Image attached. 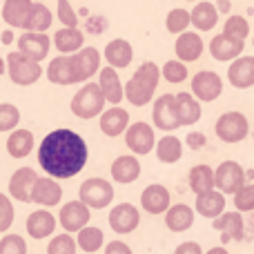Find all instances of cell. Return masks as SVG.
<instances>
[{
  "label": "cell",
  "mask_w": 254,
  "mask_h": 254,
  "mask_svg": "<svg viewBox=\"0 0 254 254\" xmlns=\"http://www.w3.org/2000/svg\"><path fill=\"white\" fill-rule=\"evenodd\" d=\"M89 149L85 138L80 134H76L74 129H67V127L49 131L38 147L40 167L58 181L74 179L85 167Z\"/></svg>",
  "instance_id": "cell-1"
},
{
  "label": "cell",
  "mask_w": 254,
  "mask_h": 254,
  "mask_svg": "<svg viewBox=\"0 0 254 254\" xmlns=\"http://www.w3.org/2000/svg\"><path fill=\"white\" fill-rule=\"evenodd\" d=\"M163 69L156 63H143L138 69L134 71L129 80L125 85V98L131 103L134 107H145L149 101L154 98V92L158 87Z\"/></svg>",
  "instance_id": "cell-2"
},
{
  "label": "cell",
  "mask_w": 254,
  "mask_h": 254,
  "mask_svg": "<svg viewBox=\"0 0 254 254\" xmlns=\"http://www.w3.org/2000/svg\"><path fill=\"white\" fill-rule=\"evenodd\" d=\"M107 103V96L103 92L101 83H85L83 87L76 92V96L71 98L69 110L78 119H94V116L103 114V107Z\"/></svg>",
  "instance_id": "cell-3"
},
{
  "label": "cell",
  "mask_w": 254,
  "mask_h": 254,
  "mask_svg": "<svg viewBox=\"0 0 254 254\" xmlns=\"http://www.w3.org/2000/svg\"><path fill=\"white\" fill-rule=\"evenodd\" d=\"M4 63H7L9 78H11L16 85H22V87H27V85H34L36 80L43 76L40 61H34V58H29L27 54H22L20 49H18V52L7 54Z\"/></svg>",
  "instance_id": "cell-4"
},
{
  "label": "cell",
  "mask_w": 254,
  "mask_h": 254,
  "mask_svg": "<svg viewBox=\"0 0 254 254\" xmlns=\"http://www.w3.org/2000/svg\"><path fill=\"white\" fill-rule=\"evenodd\" d=\"M214 131L223 143H241L250 134V123H248V119L241 112H225L216 121Z\"/></svg>",
  "instance_id": "cell-5"
},
{
  "label": "cell",
  "mask_w": 254,
  "mask_h": 254,
  "mask_svg": "<svg viewBox=\"0 0 254 254\" xmlns=\"http://www.w3.org/2000/svg\"><path fill=\"white\" fill-rule=\"evenodd\" d=\"M78 198L92 210H103L114 201V188L105 179H87L78 188Z\"/></svg>",
  "instance_id": "cell-6"
},
{
  "label": "cell",
  "mask_w": 254,
  "mask_h": 254,
  "mask_svg": "<svg viewBox=\"0 0 254 254\" xmlns=\"http://www.w3.org/2000/svg\"><path fill=\"white\" fill-rule=\"evenodd\" d=\"M152 121H154V125L163 131H172V129H176V127H181V116H179V107H176L174 94H163L161 98L154 101Z\"/></svg>",
  "instance_id": "cell-7"
},
{
  "label": "cell",
  "mask_w": 254,
  "mask_h": 254,
  "mask_svg": "<svg viewBox=\"0 0 254 254\" xmlns=\"http://www.w3.org/2000/svg\"><path fill=\"white\" fill-rule=\"evenodd\" d=\"M89 210H92V207H89L87 203H83L80 198L78 201H69L61 207L58 221H61V225L65 228V232L78 234L80 230L89 223Z\"/></svg>",
  "instance_id": "cell-8"
},
{
  "label": "cell",
  "mask_w": 254,
  "mask_h": 254,
  "mask_svg": "<svg viewBox=\"0 0 254 254\" xmlns=\"http://www.w3.org/2000/svg\"><path fill=\"white\" fill-rule=\"evenodd\" d=\"M246 185V172L237 161H223L216 167V188L223 194H237Z\"/></svg>",
  "instance_id": "cell-9"
},
{
  "label": "cell",
  "mask_w": 254,
  "mask_h": 254,
  "mask_svg": "<svg viewBox=\"0 0 254 254\" xmlns=\"http://www.w3.org/2000/svg\"><path fill=\"white\" fill-rule=\"evenodd\" d=\"M125 143H127V147H129L134 154H138V156L149 154L154 149V145H156L152 125L143 123V121H140V123L129 125L127 127V131H125Z\"/></svg>",
  "instance_id": "cell-10"
},
{
  "label": "cell",
  "mask_w": 254,
  "mask_h": 254,
  "mask_svg": "<svg viewBox=\"0 0 254 254\" xmlns=\"http://www.w3.org/2000/svg\"><path fill=\"white\" fill-rule=\"evenodd\" d=\"M221 92H223V80H221V76L214 74V71L203 69L192 78V94L198 101L212 103L221 96Z\"/></svg>",
  "instance_id": "cell-11"
},
{
  "label": "cell",
  "mask_w": 254,
  "mask_h": 254,
  "mask_svg": "<svg viewBox=\"0 0 254 254\" xmlns=\"http://www.w3.org/2000/svg\"><path fill=\"white\" fill-rule=\"evenodd\" d=\"M38 181L34 167H20L11 174L9 179V196L16 198L20 203H31V192H34V185Z\"/></svg>",
  "instance_id": "cell-12"
},
{
  "label": "cell",
  "mask_w": 254,
  "mask_h": 254,
  "mask_svg": "<svg viewBox=\"0 0 254 254\" xmlns=\"http://www.w3.org/2000/svg\"><path fill=\"white\" fill-rule=\"evenodd\" d=\"M212 228L221 232V241L223 243H232V241H241L246 234V225H243V216L241 212H223L221 216H216Z\"/></svg>",
  "instance_id": "cell-13"
},
{
  "label": "cell",
  "mask_w": 254,
  "mask_h": 254,
  "mask_svg": "<svg viewBox=\"0 0 254 254\" xmlns=\"http://www.w3.org/2000/svg\"><path fill=\"white\" fill-rule=\"evenodd\" d=\"M140 223V212L136 210L131 203H121L110 212V228L116 234H129L138 228Z\"/></svg>",
  "instance_id": "cell-14"
},
{
  "label": "cell",
  "mask_w": 254,
  "mask_h": 254,
  "mask_svg": "<svg viewBox=\"0 0 254 254\" xmlns=\"http://www.w3.org/2000/svg\"><path fill=\"white\" fill-rule=\"evenodd\" d=\"M63 198V188L58 185V179L54 176H43L36 181L34 185V192H31V203L36 205H45V207H52V205H58Z\"/></svg>",
  "instance_id": "cell-15"
},
{
  "label": "cell",
  "mask_w": 254,
  "mask_h": 254,
  "mask_svg": "<svg viewBox=\"0 0 254 254\" xmlns=\"http://www.w3.org/2000/svg\"><path fill=\"white\" fill-rule=\"evenodd\" d=\"M243 47H246V40H239V38H232L228 34H219L210 40V54L214 61H221V63H228V61H234L243 54Z\"/></svg>",
  "instance_id": "cell-16"
},
{
  "label": "cell",
  "mask_w": 254,
  "mask_h": 254,
  "mask_svg": "<svg viewBox=\"0 0 254 254\" xmlns=\"http://www.w3.org/2000/svg\"><path fill=\"white\" fill-rule=\"evenodd\" d=\"M52 47V40L45 31H25V34L18 38V49L22 54H27L34 61H45Z\"/></svg>",
  "instance_id": "cell-17"
},
{
  "label": "cell",
  "mask_w": 254,
  "mask_h": 254,
  "mask_svg": "<svg viewBox=\"0 0 254 254\" xmlns=\"http://www.w3.org/2000/svg\"><path fill=\"white\" fill-rule=\"evenodd\" d=\"M47 78L56 85H74L78 83V74H76L74 56L71 54H63V56L54 58L47 67Z\"/></svg>",
  "instance_id": "cell-18"
},
{
  "label": "cell",
  "mask_w": 254,
  "mask_h": 254,
  "mask_svg": "<svg viewBox=\"0 0 254 254\" xmlns=\"http://www.w3.org/2000/svg\"><path fill=\"white\" fill-rule=\"evenodd\" d=\"M228 80L237 89H250L254 85V56H239L228 67Z\"/></svg>",
  "instance_id": "cell-19"
},
{
  "label": "cell",
  "mask_w": 254,
  "mask_h": 254,
  "mask_svg": "<svg viewBox=\"0 0 254 254\" xmlns=\"http://www.w3.org/2000/svg\"><path fill=\"white\" fill-rule=\"evenodd\" d=\"M140 205H143V210L147 212V214H165L167 210H170V192H167V188H163V185L154 183V185H147V188L143 190V194H140Z\"/></svg>",
  "instance_id": "cell-20"
},
{
  "label": "cell",
  "mask_w": 254,
  "mask_h": 254,
  "mask_svg": "<svg viewBox=\"0 0 254 254\" xmlns=\"http://www.w3.org/2000/svg\"><path fill=\"white\" fill-rule=\"evenodd\" d=\"M76 65V74H78V83H87L94 74L101 71V54L96 47H83L80 52L71 54Z\"/></svg>",
  "instance_id": "cell-21"
},
{
  "label": "cell",
  "mask_w": 254,
  "mask_h": 254,
  "mask_svg": "<svg viewBox=\"0 0 254 254\" xmlns=\"http://www.w3.org/2000/svg\"><path fill=\"white\" fill-rule=\"evenodd\" d=\"M58 223H61V221L54 219V214L49 210H36L27 216L25 225H27V234H29L31 239H47L54 234Z\"/></svg>",
  "instance_id": "cell-22"
},
{
  "label": "cell",
  "mask_w": 254,
  "mask_h": 254,
  "mask_svg": "<svg viewBox=\"0 0 254 254\" xmlns=\"http://www.w3.org/2000/svg\"><path fill=\"white\" fill-rule=\"evenodd\" d=\"M174 49H176V56L183 63H194L201 58L205 45H203L201 36H198L196 31H183V34H179V38H176Z\"/></svg>",
  "instance_id": "cell-23"
},
{
  "label": "cell",
  "mask_w": 254,
  "mask_h": 254,
  "mask_svg": "<svg viewBox=\"0 0 254 254\" xmlns=\"http://www.w3.org/2000/svg\"><path fill=\"white\" fill-rule=\"evenodd\" d=\"M110 174H112V179H114L116 183H123V185L134 183V181L140 176L138 158L131 156V154H123V156H119L114 163H112Z\"/></svg>",
  "instance_id": "cell-24"
},
{
  "label": "cell",
  "mask_w": 254,
  "mask_h": 254,
  "mask_svg": "<svg viewBox=\"0 0 254 254\" xmlns=\"http://www.w3.org/2000/svg\"><path fill=\"white\" fill-rule=\"evenodd\" d=\"M196 212L205 219L214 221L225 212V194L221 190H210V192L196 194Z\"/></svg>",
  "instance_id": "cell-25"
},
{
  "label": "cell",
  "mask_w": 254,
  "mask_h": 254,
  "mask_svg": "<svg viewBox=\"0 0 254 254\" xmlns=\"http://www.w3.org/2000/svg\"><path fill=\"white\" fill-rule=\"evenodd\" d=\"M98 83H101L103 92H105L107 103L119 105V103L125 98V87H123V83H121V78H119L116 67H112V65L103 67V69L98 71Z\"/></svg>",
  "instance_id": "cell-26"
},
{
  "label": "cell",
  "mask_w": 254,
  "mask_h": 254,
  "mask_svg": "<svg viewBox=\"0 0 254 254\" xmlns=\"http://www.w3.org/2000/svg\"><path fill=\"white\" fill-rule=\"evenodd\" d=\"M34 9V0H4L2 4V20L9 27L25 29V22Z\"/></svg>",
  "instance_id": "cell-27"
},
{
  "label": "cell",
  "mask_w": 254,
  "mask_h": 254,
  "mask_svg": "<svg viewBox=\"0 0 254 254\" xmlns=\"http://www.w3.org/2000/svg\"><path fill=\"white\" fill-rule=\"evenodd\" d=\"M127 127H129V114L123 107H112L101 114V131L110 138L121 136L123 131H127Z\"/></svg>",
  "instance_id": "cell-28"
},
{
  "label": "cell",
  "mask_w": 254,
  "mask_h": 254,
  "mask_svg": "<svg viewBox=\"0 0 254 254\" xmlns=\"http://www.w3.org/2000/svg\"><path fill=\"white\" fill-rule=\"evenodd\" d=\"M131 58H134V49L125 38H114L112 43H107L105 47L107 65L116 67V69H125V67H129Z\"/></svg>",
  "instance_id": "cell-29"
},
{
  "label": "cell",
  "mask_w": 254,
  "mask_h": 254,
  "mask_svg": "<svg viewBox=\"0 0 254 254\" xmlns=\"http://www.w3.org/2000/svg\"><path fill=\"white\" fill-rule=\"evenodd\" d=\"M85 45V36L78 27H63L54 34V47L61 54H76Z\"/></svg>",
  "instance_id": "cell-30"
},
{
  "label": "cell",
  "mask_w": 254,
  "mask_h": 254,
  "mask_svg": "<svg viewBox=\"0 0 254 254\" xmlns=\"http://www.w3.org/2000/svg\"><path fill=\"white\" fill-rule=\"evenodd\" d=\"M194 223V210L190 205H170V210L165 212V225L172 232H188Z\"/></svg>",
  "instance_id": "cell-31"
},
{
  "label": "cell",
  "mask_w": 254,
  "mask_h": 254,
  "mask_svg": "<svg viewBox=\"0 0 254 254\" xmlns=\"http://www.w3.org/2000/svg\"><path fill=\"white\" fill-rule=\"evenodd\" d=\"M190 188H192L194 194H203L210 192V190L216 188V172L212 170L210 165L201 163V165H194L190 170Z\"/></svg>",
  "instance_id": "cell-32"
},
{
  "label": "cell",
  "mask_w": 254,
  "mask_h": 254,
  "mask_svg": "<svg viewBox=\"0 0 254 254\" xmlns=\"http://www.w3.org/2000/svg\"><path fill=\"white\" fill-rule=\"evenodd\" d=\"M216 22H219V7L205 0L196 2V7L192 9V25L198 31H210L216 27Z\"/></svg>",
  "instance_id": "cell-33"
},
{
  "label": "cell",
  "mask_w": 254,
  "mask_h": 254,
  "mask_svg": "<svg viewBox=\"0 0 254 254\" xmlns=\"http://www.w3.org/2000/svg\"><path fill=\"white\" fill-rule=\"evenodd\" d=\"M34 149V134L29 129H13L7 138V152L11 158H25Z\"/></svg>",
  "instance_id": "cell-34"
},
{
  "label": "cell",
  "mask_w": 254,
  "mask_h": 254,
  "mask_svg": "<svg viewBox=\"0 0 254 254\" xmlns=\"http://www.w3.org/2000/svg\"><path fill=\"white\" fill-rule=\"evenodd\" d=\"M176 107H179V116H181V125H194L201 119V103L194 94L181 92L176 94Z\"/></svg>",
  "instance_id": "cell-35"
},
{
  "label": "cell",
  "mask_w": 254,
  "mask_h": 254,
  "mask_svg": "<svg viewBox=\"0 0 254 254\" xmlns=\"http://www.w3.org/2000/svg\"><path fill=\"white\" fill-rule=\"evenodd\" d=\"M181 156H183V143H181L176 136L167 134L156 143V158L161 163L172 165V163L181 161Z\"/></svg>",
  "instance_id": "cell-36"
},
{
  "label": "cell",
  "mask_w": 254,
  "mask_h": 254,
  "mask_svg": "<svg viewBox=\"0 0 254 254\" xmlns=\"http://www.w3.org/2000/svg\"><path fill=\"white\" fill-rule=\"evenodd\" d=\"M54 22V16L49 11V7H45L43 2H34L29 18L25 22V31H47Z\"/></svg>",
  "instance_id": "cell-37"
},
{
  "label": "cell",
  "mask_w": 254,
  "mask_h": 254,
  "mask_svg": "<svg viewBox=\"0 0 254 254\" xmlns=\"http://www.w3.org/2000/svg\"><path fill=\"white\" fill-rule=\"evenodd\" d=\"M76 239H78V248L85 250L87 254L98 252L103 248V243H105V234H103V230L94 228V225H85Z\"/></svg>",
  "instance_id": "cell-38"
},
{
  "label": "cell",
  "mask_w": 254,
  "mask_h": 254,
  "mask_svg": "<svg viewBox=\"0 0 254 254\" xmlns=\"http://www.w3.org/2000/svg\"><path fill=\"white\" fill-rule=\"evenodd\" d=\"M192 25V11H188V9H172L170 13H167L165 18V27L170 34H183V31H188V27Z\"/></svg>",
  "instance_id": "cell-39"
},
{
  "label": "cell",
  "mask_w": 254,
  "mask_h": 254,
  "mask_svg": "<svg viewBox=\"0 0 254 254\" xmlns=\"http://www.w3.org/2000/svg\"><path fill=\"white\" fill-rule=\"evenodd\" d=\"M76 250H78V239L71 237V232L58 234L47 246V254H76Z\"/></svg>",
  "instance_id": "cell-40"
},
{
  "label": "cell",
  "mask_w": 254,
  "mask_h": 254,
  "mask_svg": "<svg viewBox=\"0 0 254 254\" xmlns=\"http://www.w3.org/2000/svg\"><path fill=\"white\" fill-rule=\"evenodd\" d=\"M223 34L239 40H246L248 34H250V25H248V20L243 16H230L223 25Z\"/></svg>",
  "instance_id": "cell-41"
},
{
  "label": "cell",
  "mask_w": 254,
  "mask_h": 254,
  "mask_svg": "<svg viewBox=\"0 0 254 254\" xmlns=\"http://www.w3.org/2000/svg\"><path fill=\"white\" fill-rule=\"evenodd\" d=\"M161 69H163V78L167 83H183L188 78V67H185V63L181 58L179 61H167Z\"/></svg>",
  "instance_id": "cell-42"
},
{
  "label": "cell",
  "mask_w": 254,
  "mask_h": 254,
  "mask_svg": "<svg viewBox=\"0 0 254 254\" xmlns=\"http://www.w3.org/2000/svg\"><path fill=\"white\" fill-rule=\"evenodd\" d=\"M20 121V110L11 103H2L0 105V131H11Z\"/></svg>",
  "instance_id": "cell-43"
},
{
  "label": "cell",
  "mask_w": 254,
  "mask_h": 254,
  "mask_svg": "<svg viewBox=\"0 0 254 254\" xmlns=\"http://www.w3.org/2000/svg\"><path fill=\"white\" fill-rule=\"evenodd\" d=\"M0 254H27V243L18 234H4L0 239Z\"/></svg>",
  "instance_id": "cell-44"
},
{
  "label": "cell",
  "mask_w": 254,
  "mask_h": 254,
  "mask_svg": "<svg viewBox=\"0 0 254 254\" xmlns=\"http://www.w3.org/2000/svg\"><path fill=\"white\" fill-rule=\"evenodd\" d=\"M234 207L239 212H252L254 210V185H243L234 194Z\"/></svg>",
  "instance_id": "cell-45"
},
{
  "label": "cell",
  "mask_w": 254,
  "mask_h": 254,
  "mask_svg": "<svg viewBox=\"0 0 254 254\" xmlns=\"http://www.w3.org/2000/svg\"><path fill=\"white\" fill-rule=\"evenodd\" d=\"M56 13H58V20H61L65 27H76L78 25V16H76V11L71 9L69 0H58Z\"/></svg>",
  "instance_id": "cell-46"
},
{
  "label": "cell",
  "mask_w": 254,
  "mask_h": 254,
  "mask_svg": "<svg viewBox=\"0 0 254 254\" xmlns=\"http://www.w3.org/2000/svg\"><path fill=\"white\" fill-rule=\"evenodd\" d=\"M0 207H2V221H0V232H7L9 225L13 221V207H11V201L9 196H0Z\"/></svg>",
  "instance_id": "cell-47"
},
{
  "label": "cell",
  "mask_w": 254,
  "mask_h": 254,
  "mask_svg": "<svg viewBox=\"0 0 254 254\" xmlns=\"http://www.w3.org/2000/svg\"><path fill=\"white\" fill-rule=\"evenodd\" d=\"M105 254H134V252H131V248L123 241H112V243H107Z\"/></svg>",
  "instance_id": "cell-48"
},
{
  "label": "cell",
  "mask_w": 254,
  "mask_h": 254,
  "mask_svg": "<svg viewBox=\"0 0 254 254\" xmlns=\"http://www.w3.org/2000/svg\"><path fill=\"white\" fill-rule=\"evenodd\" d=\"M174 254H203V250H201V246H198L196 241H185V243H181V246L176 248Z\"/></svg>",
  "instance_id": "cell-49"
},
{
  "label": "cell",
  "mask_w": 254,
  "mask_h": 254,
  "mask_svg": "<svg viewBox=\"0 0 254 254\" xmlns=\"http://www.w3.org/2000/svg\"><path fill=\"white\" fill-rule=\"evenodd\" d=\"M188 145L192 149H198L205 145V134H198V131H192V134H188Z\"/></svg>",
  "instance_id": "cell-50"
},
{
  "label": "cell",
  "mask_w": 254,
  "mask_h": 254,
  "mask_svg": "<svg viewBox=\"0 0 254 254\" xmlns=\"http://www.w3.org/2000/svg\"><path fill=\"white\" fill-rule=\"evenodd\" d=\"M13 43V31L11 29H4L2 31V45H11Z\"/></svg>",
  "instance_id": "cell-51"
},
{
  "label": "cell",
  "mask_w": 254,
  "mask_h": 254,
  "mask_svg": "<svg viewBox=\"0 0 254 254\" xmlns=\"http://www.w3.org/2000/svg\"><path fill=\"white\" fill-rule=\"evenodd\" d=\"M216 7H219V11L228 13L230 11V0H219V2H216Z\"/></svg>",
  "instance_id": "cell-52"
},
{
  "label": "cell",
  "mask_w": 254,
  "mask_h": 254,
  "mask_svg": "<svg viewBox=\"0 0 254 254\" xmlns=\"http://www.w3.org/2000/svg\"><path fill=\"white\" fill-rule=\"evenodd\" d=\"M205 254H230L228 250H225L223 246H219V248H212V250H207Z\"/></svg>",
  "instance_id": "cell-53"
},
{
  "label": "cell",
  "mask_w": 254,
  "mask_h": 254,
  "mask_svg": "<svg viewBox=\"0 0 254 254\" xmlns=\"http://www.w3.org/2000/svg\"><path fill=\"white\" fill-rule=\"evenodd\" d=\"M188 2H196V0H188Z\"/></svg>",
  "instance_id": "cell-54"
},
{
  "label": "cell",
  "mask_w": 254,
  "mask_h": 254,
  "mask_svg": "<svg viewBox=\"0 0 254 254\" xmlns=\"http://www.w3.org/2000/svg\"><path fill=\"white\" fill-rule=\"evenodd\" d=\"M252 45H254V38H252Z\"/></svg>",
  "instance_id": "cell-55"
}]
</instances>
